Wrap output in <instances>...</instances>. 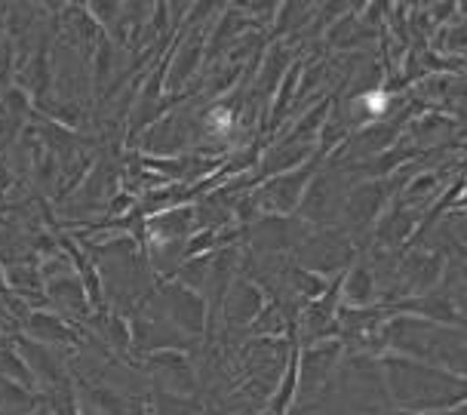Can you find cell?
<instances>
[{"label":"cell","instance_id":"obj_7","mask_svg":"<svg viewBox=\"0 0 467 415\" xmlns=\"http://www.w3.org/2000/svg\"><path fill=\"white\" fill-rule=\"evenodd\" d=\"M307 176H311V166H305L302 172H289V176H277L274 182H265L258 191V203L271 213H292L296 203H302V191L307 188Z\"/></svg>","mask_w":467,"mask_h":415},{"label":"cell","instance_id":"obj_13","mask_svg":"<svg viewBox=\"0 0 467 415\" xmlns=\"http://www.w3.org/2000/svg\"><path fill=\"white\" fill-rule=\"evenodd\" d=\"M388 415H437V412H419V410H400V406H397V410H394V412H388Z\"/></svg>","mask_w":467,"mask_h":415},{"label":"cell","instance_id":"obj_12","mask_svg":"<svg viewBox=\"0 0 467 415\" xmlns=\"http://www.w3.org/2000/svg\"><path fill=\"white\" fill-rule=\"evenodd\" d=\"M197 56H200V44H197V40H188V44L182 47L179 53H175V65H172L170 78L175 83H185V78H191V74H194Z\"/></svg>","mask_w":467,"mask_h":415},{"label":"cell","instance_id":"obj_5","mask_svg":"<svg viewBox=\"0 0 467 415\" xmlns=\"http://www.w3.org/2000/svg\"><path fill=\"white\" fill-rule=\"evenodd\" d=\"M268 305L262 286L255 280H237L234 286H228V293L222 298V317L231 323V327H249L262 308Z\"/></svg>","mask_w":467,"mask_h":415},{"label":"cell","instance_id":"obj_6","mask_svg":"<svg viewBox=\"0 0 467 415\" xmlns=\"http://www.w3.org/2000/svg\"><path fill=\"white\" fill-rule=\"evenodd\" d=\"M25 329H28V338H35L40 345H49V348H71V345H80V336L78 329L71 327L65 317H58L53 311H28L25 317Z\"/></svg>","mask_w":467,"mask_h":415},{"label":"cell","instance_id":"obj_10","mask_svg":"<svg viewBox=\"0 0 467 415\" xmlns=\"http://www.w3.org/2000/svg\"><path fill=\"white\" fill-rule=\"evenodd\" d=\"M47 296L53 298L62 311L74 314V317H87V314L93 311L87 302V293H83L80 277H74V274H68V277H58V280H49Z\"/></svg>","mask_w":467,"mask_h":415},{"label":"cell","instance_id":"obj_1","mask_svg":"<svg viewBox=\"0 0 467 415\" xmlns=\"http://www.w3.org/2000/svg\"><path fill=\"white\" fill-rule=\"evenodd\" d=\"M379 367L381 379H385V394L394 397L400 410L443 412L449 406L464 400V397H449V388L464 391V376H452L446 369L428 367V363L400 354L381 357Z\"/></svg>","mask_w":467,"mask_h":415},{"label":"cell","instance_id":"obj_3","mask_svg":"<svg viewBox=\"0 0 467 415\" xmlns=\"http://www.w3.org/2000/svg\"><path fill=\"white\" fill-rule=\"evenodd\" d=\"M443 274H446V259L440 253H431V249L412 253L406 255L397 271V293L409 298L428 296L433 286H440Z\"/></svg>","mask_w":467,"mask_h":415},{"label":"cell","instance_id":"obj_14","mask_svg":"<svg viewBox=\"0 0 467 415\" xmlns=\"http://www.w3.org/2000/svg\"><path fill=\"white\" fill-rule=\"evenodd\" d=\"M6 293V280H4V271H0V296Z\"/></svg>","mask_w":467,"mask_h":415},{"label":"cell","instance_id":"obj_11","mask_svg":"<svg viewBox=\"0 0 467 415\" xmlns=\"http://www.w3.org/2000/svg\"><path fill=\"white\" fill-rule=\"evenodd\" d=\"M35 403V391L16 385L10 379H0V415H28Z\"/></svg>","mask_w":467,"mask_h":415},{"label":"cell","instance_id":"obj_8","mask_svg":"<svg viewBox=\"0 0 467 415\" xmlns=\"http://www.w3.org/2000/svg\"><path fill=\"white\" fill-rule=\"evenodd\" d=\"M388 194H390L388 182H363V185H357L354 191H350L345 203H348V219L354 222L357 231L372 225V219L381 213Z\"/></svg>","mask_w":467,"mask_h":415},{"label":"cell","instance_id":"obj_9","mask_svg":"<svg viewBox=\"0 0 467 415\" xmlns=\"http://www.w3.org/2000/svg\"><path fill=\"white\" fill-rule=\"evenodd\" d=\"M375 271L366 268L363 262H357L354 268H348L338 277V302L341 308H369L375 305Z\"/></svg>","mask_w":467,"mask_h":415},{"label":"cell","instance_id":"obj_4","mask_svg":"<svg viewBox=\"0 0 467 415\" xmlns=\"http://www.w3.org/2000/svg\"><path fill=\"white\" fill-rule=\"evenodd\" d=\"M305 265L307 271L320 274V277H329L332 271H341L350 259V240L336 234V231H323V234L314 237V244H307L305 249Z\"/></svg>","mask_w":467,"mask_h":415},{"label":"cell","instance_id":"obj_2","mask_svg":"<svg viewBox=\"0 0 467 415\" xmlns=\"http://www.w3.org/2000/svg\"><path fill=\"white\" fill-rule=\"evenodd\" d=\"M161 302H163V311L175 327V332H182V336H188V338L203 336L206 320H210V302H206V296H200L194 289H188L172 280V284L163 286Z\"/></svg>","mask_w":467,"mask_h":415}]
</instances>
